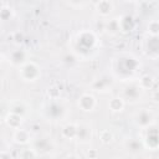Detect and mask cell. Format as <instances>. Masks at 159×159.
Listing matches in <instances>:
<instances>
[{"instance_id": "15", "label": "cell", "mask_w": 159, "mask_h": 159, "mask_svg": "<svg viewBox=\"0 0 159 159\" xmlns=\"http://www.w3.org/2000/svg\"><path fill=\"white\" fill-rule=\"evenodd\" d=\"M77 134V124L76 123H68L62 127L61 129V135L65 139H75Z\"/></svg>"}, {"instance_id": "2", "label": "cell", "mask_w": 159, "mask_h": 159, "mask_svg": "<svg viewBox=\"0 0 159 159\" xmlns=\"http://www.w3.org/2000/svg\"><path fill=\"white\" fill-rule=\"evenodd\" d=\"M19 76L26 81V82H35L40 78L41 76V70L40 67L32 62V61H27L26 63H24L21 67H19Z\"/></svg>"}, {"instance_id": "17", "label": "cell", "mask_w": 159, "mask_h": 159, "mask_svg": "<svg viewBox=\"0 0 159 159\" xmlns=\"http://www.w3.org/2000/svg\"><path fill=\"white\" fill-rule=\"evenodd\" d=\"M124 145H125L127 150L130 152V153H133V154H138L142 150V148H143V143L139 142L138 139H134V138L127 139L125 143H124Z\"/></svg>"}, {"instance_id": "12", "label": "cell", "mask_w": 159, "mask_h": 159, "mask_svg": "<svg viewBox=\"0 0 159 159\" xmlns=\"http://www.w3.org/2000/svg\"><path fill=\"white\" fill-rule=\"evenodd\" d=\"M94 7H96V11L99 16L106 17L113 11V2L109 0H101V1H97L94 4Z\"/></svg>"}, {"instance_id": "24", "label": "cell", "mask_w": 159, "mask_h": 159, "mask_svg": "<svg viewBox=\"0 0 159 159\" xmlns=\"http://www.w3.org/2000/svg\"><path fill=\"white\" fill-rule=\"evenodd\" d=\"M12 17V9L10 6L2 5L0 9V20L1 21H7Z\"/></svg>"}, {"instance_id": "1", "label": "cell", "mask_w": 159, "mask_h": 159, "mask_svg": "<svg viewBox=\"0 0 159 159\" xmlns=\"http://www.w3.org/2000/svg\"><path fill=\"white\" fill-rule=\"evenodd\" d=\"M138 68V61L132 55H123L113 60V73L123 81H127Z\"/></svg>"}, {"instance_id": "4", "label": "cell", "mask_w": 159, "mask_h": 159, "mask_svg": "<svg viewBox=\"0 0 159 159\" xmlns=\"http://www.w3.org/2000/svg\"><path fill=\"white\" fill-rule=\"evenodd\" d=\"M142 88L138 86V83H128L123 88V94L122 98L123 101H129V102H137L140 96H142Z\"/></svg>"}, {"instance_id": "3", "label": "cell", "mask_w": 159, "mask_h": 159, "mask_svg": "<svg viewBox=\"0 0 159 159\" xmlns=\"http://www.w3.org/2000/svg\"><path fill=\"white\" fill-rule=\"evenodd\" d=\"M30 142H31V148L36 152V154H48L53 148V143L51 138L47 137H40Z\"/></svg>"}, {"instance_id": "13", "label": "cell", "mask_w": 159, "mask_h": 159, "mask_svg": "<svg viewBox=\"0 0 159 159\" xmlns=\"http://www.w3.org/2000/svg\"><path fill=\"white\" fill-rule=\"evenodd\" d=\"M118 25H119V31L122 32H130L134 29V19L130 15H123L118 17Z\"/></svg>"}, {"instance_id": "16", "label": "cell", "mask_w": 159, "mask_h": 159, "mask_svg": "<svg viewBox=\"0 0 159 159\" xmlns=\"http://www.w3.org/2000/svg\"><path fill=\"white\" fill-rule=\"evenodd\" d=\"M124 104H125V102H124L123 98L119 97V96L112 97V98L109 99V102H108V107H109V109H111L112 112H114V113H117V112H122L123 108H124Z\"/></svg>"}, {"instance_id": "9", "label": "cell", "mask_w": 159, "mask_h": 159, "mask_svg": "<svg viewBox=\"0 0 159 159\" xmlns=\"http://www.w3.org/2000/svg\"><path fill=\"white\" fill-rule=\"evenodd\" d=\"M9 61L12 66L16 67H21L24 63L27 62V52L25 50H14L10 56H9Z\"/></svg>"}, {"instance_id": "18", "label": "cell", "mask_w": 159, "mask_h": 159, "mask_svg": "<svg viewBox=\"0 0 159 159\" xmlns=\"http://www.w3.org/2000/svg\"><path fill=\"white\" fill-rule=\"evenodd\" d=\"M153 84H154V78L150 75H143L138 80V86L142 89H152Z\"/></svg>"}, {"instance_id": "26", "label": "cell", "mask_w": 159, "mask_h": 159, "mask_svg": "<svg viewBox=\"0 0 159 159\" xmlns=\"http://www.w3.org/2000/svg\"><path fill=\"white\" fill-rule=\"evenodd\" d=\"M86 155H87L89 159H97V157H98V152H97V149L91 148V149H88V150L86 152Z\"/></svg>"}, {"instance_id": "22", "label": "cell", "mask_w": 159, "mask_h": 159, "mask_svg": "<svg viewBox=\"0 0 159 159\" xmlns=\"http://www.w3.org/2000/svg\"><path fill=\"white\" fill-rule=\"evenodd\" d=\"M147 31L149 34V36H153V37H157L158 34H159V22L158 20H150L148 26H147Z\"/></svg>"}, {"instance_id": "8", "label": "cell", "mask_w": 159, "mask_h": 159, "mask_svg": "<svg viewBox=\"0 0 159 159\" xmlns=\"http://www.w3.org/2000/svg\"><path fill=\"white\" fill-rule=\"evenodd\" d=\"M76 42L78 46L86 45V51H89L94 47V45L97 42V37H96L94 32H92V31H82L81 34L77 35Z\"/></svg>"}, {"instance_id": "11", "label": "cell", "mask_w": 159, "mask_h": 159, "mask_svg": "<svg viewBox=\"0 0 159 159\" xmlns=\"http://www.w3.org/2000/svg\"><path fill=\"white\" fill-rule=\"evenodd\" d=\"M12 139H14L15 143L21 144V145H25V144L30 143V140H31V133H30L29 129H22V128L15 129L14 133H12Z\"/></svg>"}, {"instance_id": "27", "label": "cell", "mask_w": 159, "mask_h": 159, "mask_svg": "<svg viewBox=\"0 0 159 159\" xmlns=\"http://www.w3.org/2000/svg\"><path fill=\"white\" fill-rule=\"evenodd\" d=\"M0 159H12L7 150H0Z\"/></svg>"}, {"instance_id": "10", "label": "cell", "mask_w": 159, "mask_h": 159, "mask_svg": "<svg viewBox=\"0 0 159 159\" xmlns=\"http://www.w3.org/2000/svg\"><path fill=\"white\" fill-rule=\"evenodd\" d=\"M92 138V129L88 124H77V134L76 138L81 143H88Z\"/></svg>"}, {"instance_id": "28", "label": "cell", "mask_w": 159, "mask_h": 159, "mask_svg": "<svg viewBox=\"0 0 159 159\" xmlns=\"http://www.w3.org/2000/svg\"><path fill=\"white\" fill-rule=\"evenodd\" d=\"M66 159H78L76 155H73V154H70V155H67L66 157Z\"/></svg>"}, {"instance_id": "25", "label": "cell", "mask_w": 159, "mask_h": 159, "mask_svg": "<svg viewBox=\"0 0 159 159\" xmlns=\"http://www.w3.org/2000/svg\"><path fill=\"white\" fill-rule=\"evenodd\" d=\"M60 94H61V91L58 87L51 86L47 88V96L50 97V99H57V98H60Z\"/></svg>"}, {"instance_id": "7", "label": "cell", "mask_w": 159, "mask_h": 159, "mask_svg": "<svg viewBox=\"0 0 159 159\" xmlns=\"http://www.w3.org/2000/svg\"><path fill=\"white\" fill-rule=\"evenodd\" d=\"M153 119H154V116L153 113L147 109V108H143L140 111H138L134 116V122L137 125H139L140 128H148L152 123H153Z\"/></svg>"}, {"instance_id": "23", "label": "cell", "mask_w": 159, "mask_h": 159, "mask_svg": "<svg viewBox=\"0 0 159 159\" xmlns=\"http://www.w3.org/2000/svg\"><path fill=\"white\" fill-rule=\"evenodd\" d=\"M10 112L24 117V114H25V112H26V107H25V104H24L22 102H14V103H11Z\"/></svg>"}, {"instance_id": "19", "label": "cell", "mask_w": 159, "mask_h": 159, "mask_svg": "<svg viewBox=\"0 0 159 159\" xmlns=\"http://www.w3.org/2000/svg\"><path fill=\"white\" fill-rule=\"evenodd\" d=\"M104 30L111 34V35H116L117 32H119V25H118V17L112 19L107 22H104Z\"/></svg>"}, {"instance_id": "5", "label": "cell", "mask_w": 159, "mask_h": 159, "mask_svg": "<svg viewBox=\"0 0 159 159\" xmlns=\"http://www.w3.org/2000/svg\"><path fill=\"white\" fill-rule=\"evenodd\" d=\"M147 133H145V137L143 139V147L150 149V150H157L158 149V144H159V140H158V130H157V127H148L145 128Z\"/></svg>"}, {"instance_id": "14", "label": "cell", "mask_w": 159, "mask_h": 159, "mask_svg": "<svg viewBox=\"0 0 159 159\" xmlns=\"http://www.w3.org/2000/svg\"><path fill=\"white\" fill-rule=\"evenodd\" d=\"M22 122H24V117L19 116V114H15V113H11V112H9V113L6 114V117H5V123H6V125L10 127V128L14 129V130L21 128Z\"/></svg>"}, {"instance_id": "6", "label": "cell", "mask_w": 159, "mask_h": 159, "mask_svg": "<svg viewBox=\"0 0 159 159\" xmlns=\"http://www.w3.org/2000/svg\"><path fill=\"white\" fill-rule=\"evenodd\" d=\"M77 106L83 112H92L97 106V99L91 93H83L77 101Z\"/></svg>"}, {"instance_id": "21", "label": "cell", "mask_w": 159, "mask_h": 159, "mask_svg": "<svg viewBox=\"0 0 159 159\" xmlns=\"http://www.w3.org/2000/svg\"><path fill=\"white\" fill-rule=\"evenodd\" d=\"M113 133H112V130H109V129H103V130H101L99 132V140H101V143L102 144H111L112 142H113Z\"/></svg>"}, {"instance_id": "20", "label": "cell", "mask_w": 159, "mask_h": 159, "mask_svg": "<svg viewBox=\"0 0 159 159\" xmlns=\"http://www.w3.org/2000/svg\"><path fill=\"white\" fill-rule=\"evenodd\" d=\"M36 158H37V154L31 147L21 149L17 154V159H36Z\"/></svg>"}]
</instances>
